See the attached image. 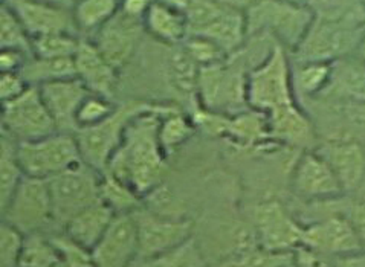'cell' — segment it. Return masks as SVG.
<instances>
[{"instance_id": "obj_4", "label": "cell", "mask_w": 365, "mask_h": 267, "mask_svg": "<svg viewBox=\"0 0 365 267\" xmlns=\"http://www.w3.org/2000/svg\"><path fill=\"white\" fill-rule=\"evenodd\" d=\"M246 101L250 109L266 115L295 104L292 58L278 43L263 61L248 72Z\"/></svg>"}, {"instance_id": "obj_15", "label": "cell", "mask_w": 365, "mask_h": 267, "mask_svg": "<svg viewBox=\"0 0 365 267\" xmlns=\"http://www.w3.org/2000/svg\"><path fill=\"white\" fill-rule=\"evenodd\" d=\"M302 246L317 253L351 256L362 252L364 240L351 220L330 217L303 228Z\"/></svg>"}, {"instance_id": "obj_24", "label": "cell", "mask_w": 365, "mask_h": 267, "mask_svg": "<svg viewBox=\"0 0 365 267\" xmlns=\"http://www.w3.org/2000/svg\"><path fill=\"white\" fill-rule=\"evenodd\" d=\"M200 66L191 58L184 45L167 46L165 75L168 84L185 100H197Z\"/></svg>"}, {"instance_id": "obj_27", "label": "cell", "mask_w": 365, "mask_h": 267, "mask_svg": "<svg viewBox=\"0 0 365 267\" xmlns=\"http://www.w3.org/2000/svg\"><path fill=\"white\" fill-rule=\"evenodd\" d=\"M120 4L121 0H77L72 6V14L78 34L86 38L93 36L116 16Z\"/></svg>"}, {"instance_id": "obj_36", "label": "cell", "mask_w": 365, "mask_h": 267, "mask_svg": "<svg viewBox=\"0 0 365 267\" xmlns=\"http://www.w3.org/2000/svg\"><path fill=\"white\" fill-rule=\"evenodd\" d=\"M81 37L75 34H49L32 38V56L38 58L57 60L73 58Z\"/></svg>"}, {"instance_id": "obj_20", "label": "cell", "mask_w": 365, "mask_h": 267, "mask_svg": "<svg viewBox=\"0 0 365 267\" xmlns=\"http://www.w3.org/2000/svg\"><path fill=\"white\" fill-rule=\"evenodd\" d=\"M115 217L116 214L100 200L72 217L64 224L63 232L86 249L92 251L109 229Z\"/></svg>"}, {"instance_id": "obj_2", "label": "cell", "mask_w": 365, "mask_h": 267, "mask_svg": "<svg viewBox=\"0 0 365 267\" xmlns=\"http://www.w3.org/2000/svg\"><path fill=\"white\" fill-rule=\"evenodd\" d=\"M257 66L250 49L243 46L234 56L217 64L200 68L197 84V105L227 115L243 112L246 101L248 72Z\"/></svg>"}, {"instance_id": "obj_12", "label": "cell", "mask_w": 365, "mask_h": 267, "mask_svg": "<svg viewBox=\"0 0 365 267\" xmlns=\"http://www.w3.org/2000/svg\"><path fill=\"white\" fill-rule=\"evenodd\" d=\"M254 229L263 249L294 252L302 246L303 226L289 216L278 201L259 203L252 211Z\"/></svg>"}, {"instance_id": "obj_16", "label": "cell", "mask_w": 365, "mask_h": 267, "mask_svg": "<svg viewBox=\"0 0 365 267\" xmlns=\"http://www.w3.org/2000/svg\"><path fill=\"white\" fill-rule=\"evenodd\" d=\"M292 187L298 196L309 200H330L344 192L327 159L315 152H304L297 160L292 171Z\"/></svg>"}, {"instance_id": "obj_38", "label": "cell", "mask_w": 365, "mask_h": 267, "mask_svg": "<svg viewBox=\"0 0 365 267\" xmlns=\"http://www.w3.org/2000/svg\"><path fill=\"white\" fill-rule=\"evenodd\" d=\"M182 45H184L191 58L195 60L200 68L211 66V64H217L228 58L227 53L222 51L217 43H214L211 38L205 36L190 34Z\"/></svg>"}, {"instance_id": "obj_42", "label": "cell", "mask_w": 365, "mask_h": 267, "mask_svg": "<svg viewBox=\"0 0 365 267\" xmlns=\"http://www.w3.org/2000/svg\"><path fill=\"white\" fill-rule=\"evenodd\" d=\"M25 234H21L9 223L2 221L0 226V267H19Z\"/></svg>"}, {"instance_id": "obj_5", "label": "cell", "mask_w": 365, "mask_h": 267, "mask_svg": "<svg viewBox=\"0 0 365 267\" xmlns=\"http://www.w3.org/2000/svg\"><path fill=\"white\" fill-rule=\"evenodd\" d=\"M158 103L130 100L116 104L115 110L100 124L81 128L75 136L80 145L83 162L104 174L113 153L123 144L128 125L136 116L153 110Z\"/></svg>"}, {"instance_id": "obj_26", "label": "cell", "mask_w": 365, "mask_h": 267, "mask_svg": "<svg viewBox=\"0 0 365 267\" xmlns=\"http://www.w3.org/2000/svg\"><path fill=\"white\" fill-rule=\"evenodd\" d=\"M222 137L228 139L232 145L245 150L259 145L264 139L271 137L267 115L254 109L228 115Z\"/></svg>"}, {"instance_id": "obj_32", "label": "cell", "mask_w": 365, "mask_h": 267, "mask_svg": "<svg viewBox=\"0 0 365 267\" xmlns=\"http://www.w3.org/2000/svg\"><path fill=\"white\" fill-rule=\"evenodd\" d=\"M100 200L109 206L116 216L132 214L144 205L143 197L130 185L109 174H103Z\"/></svg>"}, {"instance_id": "obj_33", "label": "cell", "mask_w": 365, "mask_h": 267, "mask_svg": "<svg viewBox=\"0 0 365 267\" xmlns=\"http://www.w3.org/2000/svg\"><path fill=\"white\" fill-rule=\"evenodd\" d=\"M294 263V252H271L263 248H255L234 251L212 267H277Z\"/></svg>"}, {"instance_id": "obj_46", "label": "cell", "mask_w": 365, "mask_h": 267, "mask_svg": "<svg viewBox=\"0 0 365 267\" xmlns=\"http://www.w3.org/2000/svg\"><path fill=\"white\" fill-rule=\"evenodd\" d=\"M217 4L227 6V8H232V9H239L246 13L251 6H254L259 0H216Z\"/></svg>"}, {"instance_id": "obj_52", "label": "cell", "mask_w": 365, "mask_h": 267, "mask_svg": "<svg viewBox=\"0 0 365 267\" xmlns=\"http://www.w3.org/2000/svg\"><path fill=\"white\" fill-rule=\"evenodd\" d=\"M71 2H72V4H75V2H77V0H71Z\"/></svg>"}, {"instance_id": "obj_1", "label": "cell", "mask_w": 365, "mask_h": 267, "mask_svg": "<svg viewBox=\"0 0 365 267\" xmlns=\"http://www.w3.org/2000/svg\"><path fill=\"white\" fill-rule=\"evenodd\" d=\"M175 107L158 103L153 110L136 116L104 171L130 185L143 200L164 184L168 155L159 141V120Z\"/></svg>"}, {"instance_id": "obj_25", "label": "cell", "mask_w": 365, "mask_h": 267, "mask_svg": "<svg viewBox=\"0 0 365 267\" xmlns=\"http://www.w3.org/2000/svg\"><path fill=\"white\" fill-rule=\"evenodd\" d=\"M200 36L211 38L222 48L228 57L239 52L248 40V25L243 11L225 8L212 23L200 32Z\"/></svg>"}, {"instance_id": "obj_44", "label": "cell", "mask_w": 365, "mask_h": 267, "mask_svg": "<svg viewBox=\"0 0 365 267\" xmlns=\"http://www.w3.org/2000/svg\"><path fill=\"white\" fill-rule=\"evenodd\" d=\"M31 56L14 49H0V72H20Z\"/></svg>"}, {"instance_id": "obj_40", "label": "cell", "mask_w": 365, "mask_h": 267, "mask_svg": "<svg viewBox=\"0 0 365 267\" xmlns=\"http://www.w3.org/2000/svg\"><path fill=\"white\" fill-rule=\"evenodd\" d=\"M225 8L227 6L217 4L216 0H191L184 13L188 21L190 34H200L222 14Z\"/></svg>"}, {"instance_id": "obj_28", "label": "cell", "mask_w": 365, "mask_h": 267, "mask_svg": "<svg viewBox=\"0 0 365 267\" xmlns=\"http://www.w3.org/2000/svg\"><path fill=\"white\" fill-rule=\"evenodd\" d=\"M25 179V171L17 155V141L9 135H0V209H4Z\"/></svg>"}, {"instance_id": "obj_48", "label": "cell", "mask_w": 365, "mask_h": 267, "mask_svg": "<svg viewBox=\"0 0 365 267\" xmlns=\"http://www.w3.org/2000/svg\"><path fill=\"white\" fill-rule=\"evenodd\" d=\"M355 56L365 63V29H364V34H362V38H361V43H359V46H358V51H356Z\"/></svg>"}, {"instance_id": "obj_30", "label": "cell", "mask_w": 365, "mask_h": 267, "mask_svg": "<svg viewBox=\"0 0 365 267\" xmlns=\"http://www.w3.org/2000/svg\"><path fill=\"white\" fill-rule=\"evenodd\" d=\"M21 77H24L29 85H41L45 83L64 80L77 77L75 72V61L73 58H57V60H48V58H38L31 56L25 66L20 70Z\"/></svg>"}, {"instance_id": "obj_39", "label": "cell", "mask_w": 365, "mask_h": 267, "mask_svg": "<svg viewBox=\"0 0 365 267\" xmlns=\"http://www.w3.org/2000/svg\"><path fill=\"white\" fill-rule=\"evenodd\" d=\"M115 107L116 104L113 100L89 93L77 112V132L81 130V128H88L103 122L107 116H110Z\"/></svg>"}, {"instance_id": "obj_8", "label": "cell", "mask_w": 365, "mask_h": 267, "mask_svg": "<svg viewBox=\"0 0 365 267\" xmlns=\"http://www.w3.org/2000/svg\"><path fill=\"white\" fill-rule=\"evenodd\" d=\"M2 211V221L29 235L43 232L53 223V208L48 180L28 177L21 180Z\"/></svg>"}, {"instance_id": "obj_13", "label": "cell", "mask_w": 365, "mask_h": 267, "mask_svg": "<svg viewBox=\"0 0 365 267\" xmlns=\"http://www.w3.org/2000/svg\"><path fill=\"white\" fill-rule=\"evenodd\" d=\"M2 4L19 17L32 38L49 34L80 36L71 6L48 0H2Z\"/></svg>"}, {"instance_id": "obj_37", "label": "cell", "mask_w": 365, "mask_h": 267, "mask_svg": "<svg viewBox=\"0 0 365 267\" xmlns=\"http://www.w3.org/2000/svg\"><path fill=\"white\" fill-rule=\"evenodd\" d=\"M143 267H208L199 246L192 237L179 248L170 251L156 258L144 261Z\"/></svg>"}, {"instance_id": "obj_19", "label": "cell", "mask_w": 365, "mask_h": 267, "mask_svg": "<svg viewBox=\"0 0 365 267\" xmlns=\"http://www.w3.org/2000/svg\"><path fill=\"white\" fill-rule=\"evenodd\" d=\"M143 25L145 36L163 46H179L190 36V28L185 14L171 8L159 0H155L145 14Z\"/></svg>"}, {"instance_id": "obj_17", "label": "cell", "mask_w": 365, "mask_h": 267, "mask_svg": "<svg viewBox=\"0 0 365 267\" xmlns=\"http://www.w3.org/2000/svg\"><path fill=\"white\" fill-rule=\"evenodd\" d=\"M43 101L52 116L57 130L77 133V112L91 92L77 78H64L38 85Z\"/></svg>"}, {"instance_id": "obj_50", "label": "cell", "mask_w": 365, "mask_h": 267, "mask_svg": "<svg viewBox=\"0 0 365 267\" xmlns=\"http://www.w3.org/2000/svg\"><path fill=\"white\" fill-rule=\"evenodd\" d=\"M48 2H53V4H60V5H64V6H73V4L71 2V0H48Z\"/></svg>"}, {"instance_id": "obj_31", "label": "cell", "mask_w": 365, "mask_h": 267, "mask_svg": "<svg viewBox=\"0 0 365 267\" xmlns=\"http://www.w3.org/2000/svg\"><path fill=\"white\" fill-rule=\"evenodd\" d=\"M196 132V125L191 116L185 115L179 107L160 116L159 120V141L167 155L176 152L192 137Z\"/></svg>"}, {"instance_id": "obj_53", "label": "cell", "mask_w": 365, "mask_h": 267, "mask_svg": "<svg viewBox=\"0 0 365 267\" xmlns=\"http://www.w3.org/2000/svg\"><path fill=\"white\" fill-rule=\"evenodd\" d=\"M297 2H298V0H297Z\"/></svg>"}, {"instance_id": "obj_41", "label": "cell", "mask_w": 365, "mask_h": 267, "mask_svg": "<svg viewBox=\"0 0 365 267\" xmlns=\"http://www.w3.org/2000/svg\"><path fill=\"white\" fill-rule=\"evenodd\" d=\"M51 240L60 253L61 263L66 267H95L92 260V251L86 249L84 246L73 241L69 235L61 232L52 235Z\"/></svg>"}, {"instance_id": "obj_34", "label": "cell", "mask_w": 365, "mask_h": 267, "mask_svg": "<svg viewBox=\"0 0 365 267\" xmlns=\"http://www.w3.org/2000/svg\"><path fill=\"white\" fill-rule=\"evenodd\" d=\"M61 258L51 237L36 232L25 235L19 267H57Z\"/></svg>"}, {"instance_id": "obj_21", "label": "cell", "mask_w": 365, "mask_h": 267, "mask_svg": "<svg viewBox=\"0 0 365 267\" xmlns=\"http://www.w3.org/2000/svg\"><path fill=\"white\" fill-rule=\"evenodd\" d=\"M271 137L291 147H309L314 141V128L309 117L295 104L267 113Z\"/></svg>"}, {"instance_id": "obj_9", "label": "cell", "mask_w": 365, "mask_h": 267, "mask_svg": "<svg viewBox=\"0 0 365 267\" xmlns=\"http://www.w3.org/2000/svg\"><path fill=\"white\" fill-rule=\"evenodd\" d=\"M132 214L138 229L139 258L143 261L173 251L195 237V224L188 219L163 216L144 205Z\"/></svg>"}, {"instance_id": "obj_51", "label": "cell", "mask_w": 365, "mask_h": 267, "mask_svg": "<svg viewBox=\"0 0 365 267\" xmlns=\"http://www.w3.org/2000/svg\"><path fill=\"white\" fill-rule=\"evenodd\" d=\"M277 267H295V263H294V264H284V266H277Z\"/></svg>"}, {"instance_id": "obj_18", "label": "cell", "mask_w": 365, "mask_h": 267, "mask_svg": "<svg viewBox=\"0 0 365 267\" xmlns=\"http://www.w3.org/2000/svg\"><path fill=\"white\" fill-rule=\"evenodd\" d=\"M73 61L77 78L86 85V89L93 95L113 100L118 80H120V70H116L101 56V52L89 38L81 37Z\"/></svg>"}, {"instance_id": "obj_22", "label": "cell", "mask_w": 365, "mask_h": 267, "mask_svg": "<svg viewBox=\"0 0 365 267\" xmlns=\"http://www.w3.org/2000/svg\"><path fill=\"white\" fill-rule=\"evenodd\" d=\"M323 96L342 101L365 103V63L350 56L331 63V77Z\"/></svg>"}, {"instance_id": "obj_3", "label": "cell", "mask_w": 365, "mask_h": 267, "mask_svg": "<svg viewBox=\"0 0 365 267\" xmlns=\"http://www.w3.org/2000/svg\"><path fill=\"white\" fill-rule=\"evenodd\" d=\"M248 36L267 34L292 53L315 19L312 8L297 0H259L246 11Z\"/></svg>"}, {"instance_id": "obj_29", "label": "cell", "mask_w": 365, "mask_h": 267, "mask_svg": "<svg viewBox=\"0 0 365 267\" xmlns=\"http://www.w3.org/2000/svg\"><path fill=\"white\" fill-rule=\"evenodd\" d=\"M331 63L292 60V81L295 93L312 98L321 95L330 83Z\"/></svg>"}, {"instance_id": "obj_7", "label": "cell", "mask_w": 365, "mask_h": 267, "mask_svg": "<svg viewBox=\"0 0 365 267\" xmlns=\"http://www.w3.org/2000/svg\"><path fill=\"white\" fill-rule=\"evenodd\" d=\"M101 180L103 173L84 162L48 179L53 223L64 228L78 212L100 201Z\"/></svg>"}, {"instance_id": "obj_14", "label": "cell", "mask_w": 365, "mask_h": 267, "mask_svg": "<svg viewBox=\"0 0 365 267\" xmlns=\"http://www.w3.org/2000/svg\"><path fill=\"white\" fill-rule=\"evenodd\" d=\"M139 256L138 229L133 214H120L92 249L95 267H130Z\"/></svg>"}, {"instance_id": "obj_11", "label": "cell", "mask_w": 365, "mask_h": 267, "mask_svg": "<svg viewBox=\"0 0 365 267\" xmlns=\"http://www.w3.org/2000/svg\"><path fill=\"white\" fill-rule=\"evenodd\" d=\"M145 29L141 20H136L118 11L107 23L88 37L116 70L128 66L141 45Z\"/></svg>"}, {"instance_id": "obj_10", "label": "cell", "mask_w": 365, "mask_h": 267, "mask_svg": "<svg viewBox=\"0 0 365 267\" xmlns=\"http://www.w3.org/2000/svg\"><path fill=\"white\" fill-rule=\"evenodd\" d=\"M0 120L2 132L17 142L34 141L58 132L37 85H31L13 101L2 103Z\"/></svg>"}, {"instance_id": "obj_43", "label": "cell", "mask_w": 365, "mask_h": 267, "mask_svg": "<svg viewBox=\"0 0 365 267\" xmlns=\"http://www.w3.org/2000/svg\"><path fill=\"white\" fill-rule=\"evenodd\" d=\"M31 85L20 72H0V101L8 103L24 95Z\"/></svg>"}, {"instance_id": "obj_6", "label": "cell", "mask_w": 365, "mask_h": 267, "mask_svg": "<svg viewBox=\"0 0 365 267\" xmlns=\"http://www.w3.org/2000/svg\"><path fill=\"white\" fill-rule=\"evenodd\" d=\"M17 155L25 176L43 180L83 164L75 133L56 132L34 141L17 142Z\"/></svg>"}, {"instance_id": "obj_35", "label": "cell", "mask_w": 365, "mask_h": 267, "mask_svg": "<svg viewBox=\"0 0 365 267\" xmlns=\"http://www.w3.org/2000/svg\"><path fill=\"white\" fill-rule=\"evenodd\" d=\"M0 49H14L32 56V37L6 5H0Z\"/></svg>"}, {"instance_id": "obj_47", "label": "cell", "mask_w": 365, "mask_h": 267, "mask_svg": "<svg viewBox=\"0 0 365 267\" xmlns=\"http://www.w3.org/2000/svg\"><path fill=\"white\" fill-rule=\"evenodd\" d=\"M159 2H163L168 6H171V8L179 9V11H182V13H185V9L190 5L191 0H159Z\"/></svg>"}, {"instance_id": "obj_23", "label": "cell", "mask_w": 365, "mask_h": 267, "mask_svg": "<svg viewBox=\"0 0 365 267\" xmlns=\"http://www.w3.org/2000/svg\"><path fill=\"white\" fill-rule=\"evenodd\" d=\"M321 155L334 168L344 192L356 189L361 185L365 176V155L358 144L338 141L329 144Z\"/></svg>"}, {"instance_id": "obj_45", "label": "cell", "mask_w": 365, "mask_h": 267, "mask_svg": "<svg viewBox=\"0 0 365 267\" xmlns=\"http://www.w3.org/2000/svg\"><path fill=\"white\" fill-rule=\"evenodd\" d=\"M153 2L155 0H121L120 11L128 17L143 21Z\"/></svg>"}, {"instance_id": "obj_49", "label": "cell", "mask_w": 365, "mask_h": 267, "mask_svg": "<svg viewBox=\"0 0 365 267\" xmlns=\"http://www.w3.org/2000/svg\"><path fill=\"white\" fill-rule=\"evenodd\" d=\"M299 4H303V5H306V6H309V8H312V9H315L317 6H319L321 4L324 2V0H298Z\"/></svg>"}]
</instances>
